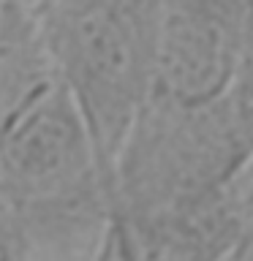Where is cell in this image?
I'll return each mask as SVG.
<instances>
[{
  "mask_svg": "<svg viewBox=\"0 0 253 261\" xmlns=\"http://www.w3.org/2000/svg\"><path fill=\"white\" fill-rule=\"evenodd\" d=\"M49 0H0V36L30 33L38 11Z\"/></svg>",
  "mask_w": 253,
  "mask_h": 261,
  "instance_id": "4",
  "label": "cell"
},
{
  "mask_svg": "<svg viewBox=\"0 0 253 261\" xmlns=\"http://www.w3.org/2000/svg\"><path fill=\"white\" fill-rule=\"evenodd\" d=\"M49 76L52 71L38 46L36 30L24 36H0V134Z\"/></svg>",
  "mask_w": 253,
  "mask_h": 261,
  "instance_id": "2",
  "label": "cell"
},
{
  "mask_svg": "<svg viewBox=\"0 0 253 261\" xmlns=\"http://www.w3.org/2000/svg\"><path fill=\"white\" fill-rule=\"evenodd\" d=\"M161 0H49L33 30L95 144L106 185L155 87Z\"/></svg>",
  "mask_w": 253,
  "mask_h": 261,
  "instance_id": "1",
  "label": "cell"
},
{
  "mask_svg": "<svg viewBox=\"0 0 253 261\" xmlns=\"http://www.w3.org/2000/svg\"><path fill=\"white\" fill-rule=\"evenodd\" d=\"M248 24H250V44H253V0H250V19H248Z\"/></svg>",
  "mask_w": 253,
  "mask_h": 261,
  "instance_id": "5",
  "label": "cell"
},
{
  "mask_svg": "<svg viewBox=\"0 0 253 261\" xmlns=\"http://www.w3.org/2000/svg\"><path fill=\"white\" fill-rule=\"evenodd\" d=\"M0 261H30L22 223L3 199H0Z\"/></svg>",
  "mask_w": 253,
  "mask_h": 261,
  "instance_id": "3",
  "label": "cell"
}]
</instances>
